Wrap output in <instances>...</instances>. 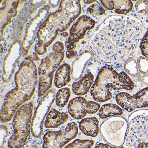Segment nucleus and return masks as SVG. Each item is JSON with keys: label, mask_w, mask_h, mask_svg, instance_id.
<instances>
[{"label": "nucleus", "mask_w": 148, "mask_h": 148, "mask_svg": "<svg viewBox=\"0 0 148 148\" xmlns=\"http://www.w3.org/2000/svg\"><path fill=\"white\" fill-rule=\"evenodd\" d=\"M38 77L35 63L31 59H26L15 74L16 86L5 96L0 113L1 123L11 121L19 108L32 97L38 85Z\"/></svg>", "instance_id": "nucleus-1"}, {"label": "nucleus", "mask_w": 148, "mask_h": 148, "mask_svg": "<svg viewBox=\"0 0 148 148\" xmlns=\"http://www.w3.org/2000/svg\"><path fill=\"white\" fill-rule=\"evenodd\" d=\"M79 1H63L59 8L51 14L42 23L37 33L38 42L35 47L38 54L44 55L57 38L58 32H64L81 13Z\"/></svg>", "instance_id": "nucleus-2"}, {"label": "nucleus", "mask_w": 148, "mask_h": 148, "mask_svg": "<svg viewBox=\"0 0 148 148\" xmlns=\"http://www.w3.org/2000/svg\"><path fill=\"white\" fill-rule=\"evenodd\" d=\"M134 86V82L127 73H118L112 66L106 65L99 70L91 89V95L96 102L104 103L112 97L111 89L129 91L133 90Z\"/></svg>", "instance_id": "nucleus-3"}, {"label": "nucleus", "mask_w": 148, "mask_h": 148, "mask_svg": "<svg viewBox=\"0 0 148 148\" xmlns=\"http://www.w3.org/2000/svg\"><path fill=\"white\" fill-rule=\"evenodd\" d=\"M34 105L32 102L23 104L17 111L12 122L14 133L8 140V148H22L32 132Z\"/></svg>", "instance_id": "nucleus-4"}, {"label": "nucleus", "mask_w": 148, "mask_h": 148, "mask_svg": "<svg viewBox=\"0 0 148 148\" xmlns=\"http://www.w3.org/2000/svg\"><path fill=\"white\" fill-rule=\"evenodd\" d=\"M130 125L126 119L121 116L112 117L101 124L100 132L105 141L116 147L124 144Z\"/></svg>", "instance_id": "nucleus-5"}, {"label": "nucleus", "mask_w": 148, "mask_h": 148, "mask_svg": "<svg viewBox=\"0 0 148 148\" xmlns=\"http://www.w3.org/2000/svg\"><path fill=\"white\" fill-rule=\"evenodd\" d=\"M64 58L63 53L53 52L47 55L41 61L39 66V97H42L51 90L55 71Z\"/></svg>", "instance_id": "nucleus-6"}, {"label": "nucleus", "mask_w": 148, "mask_h": 148, "mask_svg": "<svg viewBox=\"0 0 148 148\" xmlns=\"http://www.w3.org/2000/svg\"><path fill=\"white\" fill-rule=\"evenodd\" d=\"M96 22L90 17L83 15L78 19L75 24L73 25L70 31V36L66 42L67 51L66 57L71 59L77 55L75 50L76 44L84 38L86 32L93 29Z\"/></svg>", "instance_id": "nucleus-7"}, {"label": "nucleus", "mask_w": 148, "mask_h": 148, "mask_svg": "<svg viewBox=\"0 0 148 148\" xmlns=\"http://www.w3.org/2000/svg\"><path fill=\"white\" fill-rule=\"evenodd\" d=\"M56 94V90L54 89L49 90L42 97L36 108L32 123V134L36 138H39L42 136L45 119L54 103Z\"/></svg>", "instance_id": "nucleus-8"}, {"label": "nucleus", "mask_w": 148, "mask_h": 148, "mask_svg": "<svg viewBox=\"0 0 148 148\" xmlns=\"http://www.w3.org/2000/svg\"><path fill=\"white\" fill-rule=\"evenodd\" d=\"M78 133L77 123L71 122L63 130L58 131H48L43 137V147L62 148L71 140L75 138Z\"/></svg>", "instance_id": "nucleus-9"}, {"label": "nucleus", "mask_w": 148, "mask_h": 148, "mask_svg": "<svg viewBox=\"0 0 148 148\" xmlns=\"http://www.w3.org/2000/svg\"><path fill=\"white\" fill-rule=\"evenodd\" d=\"M117 103L123 109L132 112L136 109L148 107V86L132 96L129 93L121 92L116 96Z\"/></svg>", "instance_id": "nucleus-10"}, {"label": "nucleus", "mask_w": 148, "mask_h": 148, "mask_svg": "<svg viewBox=\"0 0 148 148\" xmlns=\"http://www.w3.org/2000/svg\"><path fill=\"white\" fill-rule=\"evenodd\" d=\"M100 107V105L97 102L89 101L84 97H78L69 102L68 112L72 117L76 120H80L87 114L97 113Z\"/></svg>", "instance_id": "nucleus-11"}, {"label": "nucleus", "mask_w": 148, "mask_h": 148, "mask_svg": "<svg viewBox=\"0 0 148 148\" xmlns=\"http://www.w3.org/2000/svg\"><path fill=\"white\" fill-rule=\"evenodd\" d=\"M131 132L138 139H148V109L132 112L129 117Z\"/></svg>", "instance_id": "nucleus-12"}, {"label": "nucleus", "mask_w": 148, "mask_h": 148, "mask_svg": "<svg viewBox=\"0 0 148 148\" xmlns=\"http://www.w3.org/2000/svg\"><path fill=\"white\" fill-rule=\"evenodd\" d=\"M94 80V76L91 73H86L79 80L73 84L72 89L73 94L79 97L86 95L91 89Z\"/></svg>", "instance_id": "nucleus-13"}, {"label": "nucleus", "mask_w": 148, "mask_h": 148, "mask_svg": "<svg viewBox=\"0 0 148 148\" xmlns=\"http://www.w3.org/2000/svg\"><path fill=\"white\" fill-rule=\"evenodd\" d=\"M68 113L61 112L55 109L50 110L47 116L45 126L47 129H55L65 123L69 119Z\"/></svg>", "instance_id": "nucleus-14"}, {"label": "nucleus", "mask_w": 148, "mask_h": 148, "mask_svg": "<svg viewBox=\"0 0 148 148\" xmlns=\"http://www.w3.org/2000/svg\"><path fill=\"white\" fill-rule=\"evenodd\" d=\"M79 128L86 136L96 137L99 133V121L96 117L84 118L79 122Z\"/></svg>", "instance_id": "nucleus-15"}, {"label": "nucleus", "mask_w": 148, "mask_h": 148, "mask_svg": "<svg viewBox=\"0 0 148 148\" xmlns=\"http://www.w3.org/2000/svg\"><path fill=\"white\" fill-rule=\"evenodd\" d=\"M71 66L64 64L58 67L55 73L54 83L58 88H61L67 85L71 82Z\"/></svg>", "instance_id": "nucleus-16"}, {"label": "nucleus", "mask_w": 148, "mask_h": 148, "mask_svg": "<svg viewBox=\"0 0 148 148\" xmlns=\"http://www.w3.org/2000/svg\"><path fill=\"white\" fill-rule=\"evenodd\" d=\"M123 114V111L121 107L115 104H106L101 106L99 111V116L101 119L121 116Z\"/></svg>", "instance_id": "nucleus-17"}, {"label": "nucleus", "mask_w": 148, "mask_h": 148, "mask_svg": "<svg viewBox=\"0 0 148 148\" xmlns=\"http://www.w3.org/2000/svg\"><path fill=\"white\" fill-rule=\"evenodd\" d=\"M71 96V90L68 87L60 89L56 93V105L60 108H64L66 105Z\"/></svg>", "instance_id": "nucleus-18"}, {"label": "nucleus", "mask_w": 148, "mask_h": 148, "mask_svg": "<svg viewBox=\"0 0 148 148\" xmlns=\"http://www.w3.org/2000/svg\"><path fill=\"white\" fill-rule=\"evenodd\" d=\"M115 12L118 14H125L130 12L132 8L133 4L131 1H114Z\"/></svg>", "instance_id": "nucleus-19"}, {"label": "nucleus", "mask_w": 148, "mask_h": 148, "mask_svg": "<svg viewBox=\"0 0 148 148\" xmlns=\"http://www.w3.org/2000/svg\"><path fill=\"white\" fill-rule=\"evenodd\" d=\"M94 143L91 139H76L64 148H92Z\"/></svg>", "instance_id": "nucleus-20"}, {"label": "nucleus", "mask_w": 148, "mask_h": 148, "mask_svg": "<svg viewBox=\"0 0 148 148\" xmlns=\"http://www.w3.org/2000/svg\"><path fill=\"white\" fill-rule=\"evenodd\" d=\"M138 74L142 75L141 78L148 75V58H140L137 61Z\"/></svg>", "instance_id": "nucleus-21"}, {"label": "nucleus", "mask_w": 148, "mask_h": 148, "mask_svg": "<svg viewBox=\"0 0 148 148\" xmlns=\"http://www.w3.org/2000/svg\"><path fill=\"white\" fill-rule=\"evenodd\" d=\"M125 70L127 73L133 77H137L139 76L137 64L135 61L126 62L125 65Z\"/></svg>", "instance_id": "nucleus-22"}, {"label": "nucleus", "mask_w": 148, "mask_h": 148, "mask_svg": "<svg viewBox=\"0 0 148 148\" xmlns=\"http://www.w3.org/2000/svg\"><path fill=\"white\" fill-rule=\"evenodd\" d=\"M88 14L93 16H100L105 12L104 9L97 4L92 5L87 9Z\"/></svg>", "instance_id": "nucleus-23"}, {"label": "nucleus", "mask_w": 148, "mask_h": 148, "mask_svg": "<svg viewBox=\"0 0 148 148\" xmlns=\"http://www.w3.org/2000/svg\"><path fill=\"white\" fill-rule=\"evenodd\" d=\"M8 127L5 124H2L1 125V141H0V146L1 148H3L7 138L8 136Z\"/></svg>", "instance_id": "nucleus-24"}, {"label": "nucleus", "mask_w": 148, "mask_h": 148, "mask_svg": "<svg viewBox=\"0 0 148 148\" xmlns=\"http://www.w3.org/2000/svg\"><path fill=\"white\" fill-rule=\"evenodd\" d=\"M140 49L143 55L148 58V31L142 40L140 45Z\"/></svg>", "instance_id": "nucleus-25"}, {"label": "nucleus", "mask_w": 148, "mask_h": 148, "mask_svg": "<svg viewBox=\"0 0 148 148\" xmlns=\"http://www.w3.org/2000/svg\"><path fill=\"white\" fill-rule=\"evenodd\" d=\"M136 137L130 136L126 139V146L127 148H137Z\"/></svg>", "instance_id": "nucleus-26"}, {"label": "nucleus", "mask_w": 148, "mask_h": 148, "mask_svg": "<svg viewBox=\"0 0 148 148\" xmlns=\"http://www.w3.org/2000/svg\"><path fill=\"white\" fill-rule=\"evenodd\" d=\"M52 50L53 52L63 53V51L64 50V44L60 41L56 42L53 47Z\"/></svg>", "instance_id": "nucleus-27"}, {"label": "nucleus", "mask_w": 148, "mask_h": 148, "mask_svg": "<svg viewBox=\"0 0 148 148\" xmlns=\"http://www.w3.org/2000/svg\"><path fill=\"white\" fill-rule=\"evenodd\" d=\"M100 2L106 9L110 11L114 10V1H100Z\"/></svg>", "instance_id": "nucleus-28"}, {"label": "nucleus", "mask_w": 148, "mask_h": 148, "mask_svg": "<svg viewBox=\"0 0 148 148\" xmlns=\"http://www.w3.org/2000/svg\"><path fill=\"white\" fill-rule=\"evenodd\" d=\"M94 148H125L123 146H121V147H113V146H111L107 144L103 143H99Z\"/></svg>", "instance_id": "nucleus-29"}, {"label": "nucleus", "mask_w": 148, "mask_h": 148, "mask_svg": "<svg viewBox=\"0 0 148 148\" xmlns=\"http://www.w3.org/2000/svg\"><path fill=\"white\" fill-rule=\"evenodd\" d=\"M137 148H148V142H142L138 145Z\"/></svg>", "instance_id": "nucleus-30"}, {"label": "nucleus", "mask_w": 148, "mask_h": 148, "mask_svg": "<svg viewBox=\"0 0 148 148\" xmlns=\"http://www.w3.org/2000/svg\"><path fill=\"white\" fill-rule=\"evenodd\" d=\"M96 1H84V2L87 5L91 4V3H93V2H96Z\"/></svg>", "instance_id": "nucleus-31"}, {"label": "nucleus", "mask_w": 148, "mask_h": 148, "mask_svg": "<svg viewBox=\"0 0 148 148\" xmlns=\"http://www.w3.org/2000/svg\"><path fill=\"white\" fill-rule=\"evenodd\" d=\"M61 36L64 37V38H66V37L69 36V34H68L67 33V32H64L61 33Z\"/></svg>", "instance_id": "nucleus-32"}, {"label": "nucleus", "mask_w": 148, "mask_h": 148, "mask_svg": "<svg viewBox=\"0 0 148 148\" xmlns=\"http://www.w3.org/2000/svg\"><path fill=\"white\" fill-rule=\"evenodd\" d=\"M30 148H40L39 147L38 145H33V146H32Z\"/></svg>", "instance_id": "nucleus-33"}, {"label": "nucleus", "mask_w": 148, "mask_h": 148, "mask_svg": "<svg viewBox=\"0 0 148 148\" xmlns=\"http://www.w3.org/2000/svg\"><path fill=\"white\" fill-rule=\"evenodd\" d=\"M42 148H44V147H42Z\"/></svg>", "instance_id": "nucleus-34"}]
</instances>
